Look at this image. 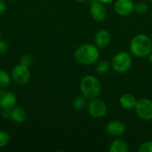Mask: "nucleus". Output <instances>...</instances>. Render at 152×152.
I'll return each instance as SVG.
<instances>
[{"label": "nucleus", "instance_id": "1", "mask_svg": "<svg viewBox=\"0 0 152 152\" xmlns=\"http://www.w3.org/2000/svg\"><path fill=\"white\" fill-rule=\"evenodd\" d=\"M100 57V51L96 45L83 44L79 45L75 53L74 58L77 62L82 65H91L95 63Z\"/></svg>", "mask_w": 152, "mask_h": 152}, {"label": "nucleus", "instance_id": "2", "mask_svg": "<svg viewBox=\"0 0 152 152\" xmlns=\"http://www.w3.org/2000/svg\"><path fill=\"white\" fill-rule=\"evenodd\" d=\"M129 48L132 54L136 57L149 56L152 52V40L144 34H138L132 38Z\"/></svg>", "mask_w": 152, "mask_h": 152}, {"label": "nucleus", "instance_id": "3", "mask_svg": "<svg viewBox=\"0 0 152 152\" xmlns=\"http://www.w3.org/2000/svg\"><path fill=\"white\" fill-rule=\"evenodd\" d=\"M102 85L97 77L92 75L84 77L80 81V91L81 94L89 100L97 98L101 94Z\"/></svg>", "mask_w": 152, "mask_h": 152}, {"label": "nucleus", "instance_id": "4", "mask_svg": "<svg viewBox=\"0 0 152 152\" xmlns=\"http://www.w3.org/2000/svg\"><path fill=\"white\" fill-rule=\"evenodd\" d=\"M133 60L131 55L126 52H120L117 53L111 61V67L113 70L117 73L126 72L132 66Z\"/></svg>", "mask_w": 152, "mask_h": 152}, {"label": "nucleus", "instance_id": "5", "mask_svg": "<svg viewBox=\"0 0 152 152\" xmlns=\"http://www.w3.org/2000/svg\"><path fill=\"white\" fill-rule=\"evenodd\" d=\"M134 110L137 116L145 121L152 119V101L148 98H142L137 100Z\"/></svg>", "mask_w": 152, "mask_h": 152}, {"label": "nucleus", "instance_id": "6", "mask_svg": "<svg viewBox=\"0 0 152 152\" xmlns=\"http://www.w3.org/2000/svg\"><path fill=\"white\" fill-rule=\"evenodd\" d=\"M107 105L106 103L98 98L92 99L87 105V110L89 114L94 118H102L107 113Z\"/></svg>", "mask_w": 152, "mask_h": 152}, {"label": "nucleus", "instance_id": "7", "mask_svg": "<svg viewBox=\"0 0 152 152\" xmlns=\"http://www.w3.org/2000/svg\"><path fill=\"white\" fill-rule=\"evenodd\" d=\"M12 77L18 85H25L30 79V72L28 67L19 63L12 69Z\"/></svg>", "mask_w": 152, "mask_h": 152}, {"label": "nucleus", "instance_id": "8", "mask_svg": "<svg viewBox=\"0 0 152 152\" xmlns=\"http://www.w3.org/2000/svg\"><path fill=\"white\" fill-rule=\"evenodd\" d=\"M90 13L93 19L97 21H103L107 17V10L104 4L98 0L90 2Z\"/></svg>", "mask_w": 152, "mask_h": 152}, {"label": "nucleus", "instance_id": "9", "mask_svg": "<svg viewBox=\"0 0 152 152\" xmlns=\"http://www.w3.org/2000/svg\"><path fill=\"white\" fill-rule=\"evenodd\" d=\"M134 6L132 0H117L114 4V10L120 16H128L134 12Z\"/></svg>", "mask_w": 152, "mask_h": 152}, {"label": "nucleus", "instance_id": "10", "mask_svg": "<svg viewBox=\"0 0 152 152\" xmlns=\"http://www.w3.org/2000/svg\"><path fill=\"white\" fill-rule=\"evenodd\" d=\"M16 95L7 90H0V109H12L16 105Z\"/></svg>", "mask_w": 152, "mask_h": 152}, {"label": "nucleus", "instance_id": "11", "mask_svg": "<svg viewBox=\"0 0 152 152\" xmlns=\"http://www.w3.org/2000/svg\"><path fill=\"white\" fill-rule=\"evenodd\" d=\"M126 125L121 120H112L106 126V132L113 137H119L126 133Z\"/></svg>", "mask_w": 152, "mask_h": 152}, {"label": "nucleus", "instance_id": "12", "mask_svg": "<svg viewBox=\"0 0 152 152\" xmlns=\"http://www.w3.org/2000/svg\"><path fill=\"white\" fill-rule=\"evenodd\" d=\"M111 36L107 29H100L95 33L94 43L100 48L107 47L110 43Z\"/></svg>", "mask_w": 152, "mask_h": 152}, {"label": "nucleus", "instance_id": "13", "mask_svg": "<svg viewBox=\"0 0 152 152\" xmlns=\"http://www.w3.org/2000/svg\"><path fill=\"white\" fill-rule=\"evenodd\" d=\"M136 102H137L136 98L131 94H124L119 98L120 106L126 110L134 109V107L136 105Z\"/></svg>", "mask_w": 152, "mask_h": 152}, {"label": "nucleus", "instance_id": "14", "mask_svg": "<svg viewBox=\"0 0 152 152\" xmlns=\"http://www.w3.org/2000/svg\"><path fill=\"white\" fill-rule=\"evenodd\" d=\"M10 119L14 123H23L27 119V112L21 107H13L11 110V117Z\"/></svg>", "mask_w": 152, "mask_h": 152}, {"label": "nucleus", "instance_id": "15", "mask_svg": "<svg viewBox=\"0 0 152 152\" xmlns=\"http://www.w3.org/2000/svg\"><path fill=\"white\" fill-rule=\"evenodd\" d=\"M128 145L127 143L120 139L114 140L110 146V152H127L128 151Z\"/></svg>", "mask_w": 152, "mask_h": 152}, {"label": "nucleus", "instance_id": "16", "mask_svg": "<svg viewBox=\"0 0 152 152\" xmlns=\"http://www.w3.org/2000/svg\"><path fill=\"white\" fill-rule=\"evenodd\" d=\"M86 100L87 99L83 94L75 97L72 102V106H73L74 110H76L77 111L83 110L86 107Z\"/></svg>", "mask_w": 152, "mask_h": 152}, {"label": "nucleus", "instance_id": "17", "mask_svg": "<svg viewBox=\"0 0 152 152\" xmlns=\"http://www.w3.org/2000/svg\"><path fill=\"white\" fill-rule=\"evenodd\" d=\"M110 62L105 61V60H101L99 61L96 65H95V70L98 74L100 75H103L105 73H107L110 69Z\"/></svg>", "mask_w": 152, "mask_h": 152}, {"label": "nucleus", "instance_id": "18", "mask_svg": "<svg viewBox=\"0 0 152 152\" xmlns=\"http://www.w3.org/2000/svg\"><path fill=\"white\" fill-rule=\"evenodd\" d=\"M11 83V77L9 76V74L3 70L0 69V89H4L7 86H9Z\"/></svg>", "mask_w": 152, "mask_h": 152}, {"label": "nucleus", "instance_id": "19", "mask_svg": "<svg viewBox=\"0 0 152 152\" xmlns=\"http://www.w3.org/2000/svg\"><path fill=\"white\" fill-rule=\"evenodd\" d=\"M148 4L142 1H140V2H137L136 4H134V11L137 13H140V14H142V13H145L147 11H148Z\"/></svg>", "mask_w": 152, "mask_h": 152}, {"label": "nucleus", "instance_id": "20", "mask_svg": "<svg viewBox=\"0 0 152 152\" xmlns=\"http://www.w3.org/2000/svg\"><path fill=\"white\" fill-rule=\"evenodd\" d=\"M10 140L11 137L8 133H6L5 131H0V149L7 146L10 142Z\"/></svg>", "mask_w": 152, "mask_h": 152}, {"label": "nucleus", "instance_id": "21", "mask_svg": "<svg viewBox=\"0 0 152 152\" xmlns=\"http://www.w3.org/2000/svg\"><path fill=\"white\" fill-rule=\"evenodd\" d=\"M32 61H33V59L29 54H23L20 58V63L26 66V67H28V68L31 66Z\"/></svg>", "mask_w": 152, "mask_h": 152}, {"label": "nucleus", "instance_id": "22", "mask_svg": "<svg viewBox=\"0 0 152 152\" xmlns=\"http://www.w3.org/2000/svg\"><path fill=\"white\" fill-rule=\"evenodd\" d=\"M138 151L140 152H152V142L151 141H147L142 142Z\"/></svg>", "mask_w": 152, "mask_h": 152}, {"label": "nucleus", "instance_id": "23", "mask_svg": "<svg viewBox=\"0 0 152 152\" xmlns=\"http://www.w3.org/2000/svg\"><path fill=\"white\" fill-rule=\"evenodd\" d=\"M8 49H9V45L8 44L4 41V40H1L0 39V54H4L8 52Z\"/></svg>", "mask_w": 152, "mask_h": 152}, {"label": "nucleus", "instance_id": "24", "mask_svg": "<svg viewBox=\"0 0 152 152\" xmlns=\"http://www.w3.org/2000/svg\"><path fill=\"white\" fill-rule=\"evenodd\" d=\"M11 110L12 109H3L2 110V117L6 119H10L11 117Z\"/></svg>", "mask_w": 152, "mask_h": 152}, {"label": "nucleus", "instance_id": "25", "mask_svg": "<svg viewBox=\"0 0 152 152\" xmlns=\"http://www.w3.org/2000/svg\"><path fill=\"white\" fill-rule=\"evenodd\" d=\"M6 10V4L3 0H0V15H2Z\"/></svg>", "mask_w": 152, "mask_h": 152}, {"label": "nucleus", "instance_id": "26", "mask_svg": "<svg viewBox=\"0 0 152 152\" xmlns=\"http://www.w3.org/2000/svg\"><path fill=\"white\" fill-rule=\"evenodd\" d=\"M98 1H100V2H102V3H103V4H109V3L113 2L114 0H98Z\"/></svg>", "mask_w": 152, "mask_h": 152}, {"label": "nucleus", "instance_id": "27", "mask_svg": "<svg viewBox=\"0 0 152 152\" xmlns=\"http://www.w3.org/2000/svg\"><path fill=\"white\" fill-rule=\"evenodd\" d=\"M149 61H150V63L152 65V52L149 54Z\"/></svg>", "mask_w": 152, "mask_h": 152}, {"label": "nucleus", "instance_id": "28", "mask_svg": "<svg viewBox=\"0 0 152 152\" xmlns=\"http://www.w3.org/2000/svg\"><path fill=\"white\" fill-rule=\"evenodd\" d=\"M77 2H78V3H82V2H85V1H86V0H76Z\"/></svg>", "mask_w": 152, "mask_h": 152}, {"label": "nucleus", "instance_id": "29", "mask_svg": "<svg viewBox=\"0 0 152 152\" xmlns=\"http://www.w3.org/2000/svg\"><path fill=\"white\" fill-rule=\"evenodd\" d=\"M0 36H1V32H0Z\"/></svg>", "mask_w": 152, "mask_h": 152}, {"label": "nucleus", "instance_id": "30", "mask_svg": "<svg viewBox=\"0 0 152 152\" xmlns=\"http://www.w3.org/2000/svg\"><path fill=\"white\" fill-rule=\"evenodd\" d=\"M150 1H151V2H152V0H150Z\"/></svg>", "mask_w": 152, "mask_h": 152}]
</instances>
